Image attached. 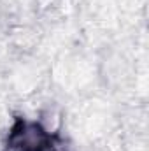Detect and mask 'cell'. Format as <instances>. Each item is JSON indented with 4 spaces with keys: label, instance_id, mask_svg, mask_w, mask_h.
<instances>
[{
    "label": "cell",
    "instance_id": "6da1fadb",
    "mask_svg": "<svg viewBox=\"0 0 149 151\" xmlns=\"http://www.w3.org/2000/svg\"><path fill=\"white\" fill-rule=\"evenodd\" d=\"M9 148L12 151H51L53 137L37 121L18 119L9 132Z\"/></svg>",
    "mask_w": 149,
    "mask_h": 151
}]
</instances>
